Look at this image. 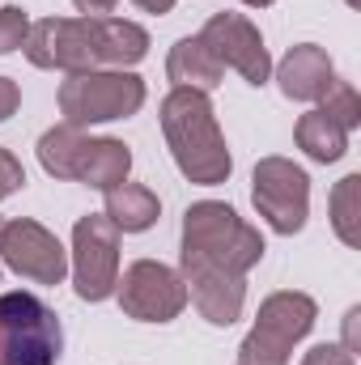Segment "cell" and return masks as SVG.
Wrapping results in <instances>:
<instances>
[{"mask_svg":"<svg viewBox=\"0 0 361 365\" xmlns=\"http://www.w3.org/2000/svg\"><path fill=\"white\" fill-rule=\"evenodd\" d=\"M162 132H166L171 158L187 182L217 187L230 179L234 158H230V145L217 128V110H213L208 93L171 90L162 98Z\"/></svg>","mask_w":361,"mask_h":365,"instance_id":"6da1fadb","label":"cell"},{"mask_svg":"<svg viewBox=\"0 0 361 365\" xmlns=\"http://www.w3.org/2000/svg\"><path fill=\"white\" fill-rule=\"evenodd\" d=\"M264 238L255 225H247L230 204L200 200L183 212V268H221V272L247 276L264 259Z\"/></svg>","mask_w":361,"mask_h":365,"instance_id":"7a4b0ae2","label":"cell"},{"mask_svg":"<svg viewBox=\"0 0 361 365\" xmlns=\"http://www.w3.org/2000/svg\"><path fill=\"white\" fill-rule=\"evenodd\" d=\"M60 353V314L26 289L0 293V365H56Z\"/></svg>","mask_w":361,"mask_h":365,"instance_id":"3957f363","label":"cell"},{"mask_svg":"<svg viewBox=\"0 0 361 365\" xmlns=\"http://www.w3.org/2000/svg\"><path fill=\"white\" fill-rule=\"evenodd\" d=\"M315 319H319V306L310 293H298V289L268 293L260 302L255 327L238 349V365H289L293 344L310 336Z\"/></svg>","mask_w":361,"mask_h":365,"instance_id":"277c9868","label":"cell"},{"mask_svg":"<svg viewBox=\"0 0 361 365\" xmlns=\"http://www.w3.org/2000/svg\"><path fill=\"white\" fill-rule=\"evenodd\" d=\"M145 106V81L128 68H93L60 81V115L73 128L128 119Z\"/></svg>","mask_w":361,"mask_h":365,"instance_id":"5b68a950","label":"cell"},{"mask_svg":"<svg viewBox=\"0 0 361 365\" xmlns=\"http://www.w3.org/2000/svg\"><path fill=\"white\" fill-rule=\"evenodd\" d=\"M21 51L34 68H60L64 77L106 68L102 64V17H43V21H30Z\"/></svg>","mask_w":361,"mask_h":365,"instance_id":"8992f818","label":"cell"},{"mask_svg":"<svg viewBox=\"0 0 361 365\" xmlns=\"http://www.w3.org/2000/svg\"><path fill=\"white\" fill-rule=\"evenodd\" d=\"M251 200H255V212L268 221V230L289 238L310 217V179L289 158H260L251 175Z\"/></svg>","mask_w":361,"mask_h":365,"instance_id":"52a82bcc","label":"cell"},{"mask_svg":"<svg viewBox=\"0 0 361 365\" xmlns=\"http://www.w3.org/2000/svg\"><path fill=\"white\" fill-rule=\"evenodd\" d=\"M119 284V230L106 212L73 225V289L81 302H106Z\"/></svg>","mask_w":361,"mask_h":365,"instance_id":"ba28073f","label":"cell"},{"mask_svg":"<svg viewBox=\"0 0 361 365\" xmlns=\"http://www.w3.org/2000/svg\"><path fill=\"white\" fill-rule=\"evenodd\" d=\"M119 306L136 323H175L187 310V284L171 264L158 259H136L115 284Z\"/></svg>","mask_w":361,"mask_h":365,"instance_id":"9c48e42d","label":"cell"},{"mask_svg":"<svg viewBox=\"0 0 361 365\" xmlns=\"http://www.w3.org/2000/svg\"><path fill=\"white\" fill-rule=\"evenodd\" d=\"M0 259H4V268H13L17 276H26L34 284H60L68 276L64 242L47 225H39L30 217L4 221V230H0Z\"/></svg>","mask_w":361,"mask_h":365,"instance_id":"30bf717a","label":"cell"},{"mask_svg":"<svg viewBox=\"0 0 361 365\" xmlns=\"http://www.w3.org/2000/svg\"><path fill=\"white\" fill-rule=\"evenodd\" d=\"M200 38L217 51V60L225 68H234L243 81L251 86H264L272 77V60H268V47H264V34L255 30L251 17L243 13H213L200 30Z\"/></svg>","mask_w":361,"mask_h":365,"instance_id":"8fae6325","label":"cell"},{"mask_svg":"<svg viewBox=\"0 0 361 365\" xmlns=\"http://www.w3.org/2000/svg\"><path fill=\"white\" fill-rule=\"evenodd\" d=\"M183 284H187V302L200 310L204 323L213 327H230L243 306H247V276L221 272V268H183Z\"/></svg>","mask_w":361,"mask_h":365,"instance_id":"7c38bea8","label":"cell"},{"mask_svg":"<svg viewBox=\"0 0 361 365\" xmlns=\"http://www.w3.org/2000/svg\"><path fill=\"white\" fill-rule=\"evenodd\" d=\"M276 81H280V93L293 102H323V93L336 86V64L323 47L298 43L276 64Z\"/></svg>","mask_w":361,"mask_h":365,"instance_id":"4fadbf2b","label":"cell"},{"mask_svg":"<svg viewBox=\"0 0 361 365\" xmlns=\"http://www.w3.org/2000/svg\"><path fill=\"white\" fill-rule=\"evenodd\" d=\"M166 77L175 81V90H217L221 86V77H225V64L217 60V51L200 38V34H191V38H179L175 47H171V56H166Z\"/></svg>","mask_w":361,"mask_h":365,"instance_id":"5bb4252c","label":"cell"},{"mask_svg":"<svg viewBox=\"0 0 361 365\" xmlns=\"http://www.w3.org/2000/svg\"><path fill=\"white\" fill-rule=\"evenodd\" d=\"M132 170V149L115 136H90L86 153H81V166H77V182H86L93 191H111L119 182H128Z\"/></svg>","mask_w":361,"mask_h":365,"instance_id":"9a60e30c","label":"cell"},{"mask_svg":"<svg viewBox=\"0 0 361 365\" xmlns=\"http://www.w3.org/2000/svg\"><path fill=\"white\" fill-rule=\"evenodd\" d=\"M106 217L115 221L119 234H145L162 217V200L145 182H119L106 191Z\"/></svg>","mask_w":361,"mask_h":365,"instance_id":"2e32d148","label":"cell"},{"mask_svg":"<svg viewBox=\"0 0 361 365\" xmlns=\"http://www.w3.org/2000/svg\"><path fill=\"white\" fill-rule=\"evenodd\" d=\"M293 140H298V149H302L310 162H323V166H327V162H340V158L349 153V132H345L336 119H327L319 106L298 119Z\"/></svg>","mask_w":361,"mask_h":365,"instance_id":"e0dca14e","label":"cell"},{"mask_svg":"<svg viewBox=\"0 0 361 365\" xmlns=\"http://www.w3.org/2000/svg\"><path fill=\"white\" fill-rule=\"evenodd\" d=\"M90 136L73 123H60L51 132L39 136V166L51 175V179H68L77 182V166H81V153H86Z\"/></svg>","mask_w":361,"mask_h":365,"instance_id":"ac0fdd59","label":"cell"},{"mask_svg":"<svg viewBox=\"0 0 361 365\" xmlns=\"http://www.w3.org/2000/svg\"><path fill=\"white\" fill-rule=\"evenodd\" d=\"M332 230L345 247H361V175H345L332 191Z\"/></svg>","mask_w":361,"mask_h":365,"instance_id":"d6986e66","label":"cell"},{"mask_svg":"<svg viewBox=\"0 0 361 365\" xmlns=\"http://www.w3.org/2000/svg\"><path fill=\"white\" fill-rule=\"evenodd\" d=\"M319 110L327 115V119H336L345 132H353L361 123V98H357V90L349 86V81H336L332 90L323 93V102H319Z\"/></svg>","mask_w":361,"mask_h":365,"instance_id":"ffe728a7","label":"cell"},{"mask_svg":"<svg viewBox=\"0 0 361 365\" xmlns=\"http://www.w3.org/2000/svg\"><path fill=\"white\" fill-rule=\"evenodd\" d=\"M26 30H30V17H26V9H17V4H4V9H0V56L17 51V47L26 43Z\"/></svg>","mask_w":361,"mask_h":365,"instance_id":"44dd1931","label":"cell"},{"mask_svg":"<svg viewBox=\"0 0 361 365\" xmlns=\"http://www.w3.org/2000/svg\"><path fill=\"white\" fill-rule=\"evenodd\" d=\"M26 187V170H21V162L9 153V149H0V200H9L13 191H21Z\"/></svg>","mask_w":361,"mask_h":365,"instance_id":"7402d4cb","label":"cell"},{"mask_svg":"<svg viewBox=\"0 0 361 365\" xmlns=\"http://www.w3.org/2000/svg\"><path fill=\"white\" fill-rule=\"evenodd\" d=\"M302 365H357V361H353V353L345 344H315L302 357Z\"/></svg>","mask_w":361,"mask_h":365,"instance_id":"603a6c76","label":"cell"},{"mask_svg":"<svg viewBox=\"0 0 361 365\" xmlns=\"http://www.w3.org/2000/svg\"><path fill=\"white\" fill-rule=\"evenodd\" d=\"M17 106H21V90H17V81L0 77V123H4V119H13V115H17Z\"/></svg>","mask_w":361,"mask_h":365,"instance_id":"cb8c5ba5","label":"cell"},{"mask_svg":"<svg viewBox=\"0 0 361 365\" xmlns=\"http://www.w3.org/2000/svg\"><path fill=\"white\" fill-rule=\"evenodd\" d=\"M73 4H77V9H81L86 17H111L119 0H73Z\"/></svg>","mask_w":361,"mask_h":365,"instance_id":"d4e9b609","label":"cell"},{"mask_svg":"<svg viewBox=\"0 0 361 365\" xmlns=\"http://www.w3.org/2000/svg\"><path fill=\"white\" fill-rule=\"evenodd\" d=\"M132 4H136V9H141V13H158V17H162V13H171V9H175V0H132Z\"/></svg>","mask_w":361,"mask_h":365,"instance_id":"484cf974","label":"cell"},{"mask_svg":"<svg viewBox=\"0 0 361 365\" xmlns=\"http://www.w3.org/2000/svg\"><path fill=\"white\" fill-rule=\"evenodd\" d=\"M238 4H247V9H268L272 0H238Z\"/></svg>","mask_w":361,"mask_h":365,"instance_id":"4316f807","label":"cell"},{"mask_svg":"<svg viewBox=\"0 0 361 365\" xmlns=\"http://www.w3.org/2000/svg\"><path fill=\"white\" fill-rule=\"evenodd\" d=\"M0 230H4V217H0Z\"/></svg>","mask_w":361,"mask_h":365,"instance_id":"83f0119b","label":"cell"}]
</instances>
